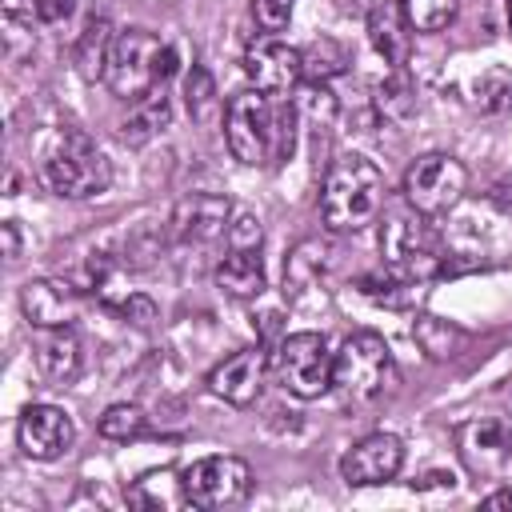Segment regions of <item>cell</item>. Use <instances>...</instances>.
<instances>
[{
	"instance_id": "cell-25",
	"label": "cell",
	"mask_w": 512,
	"mask_h": 512,
	"mask_svg": "<svg viewBox=\"0 0 512 512\" xmlns=\"http://www.w3.org/2000/svg\"><path fill=\"white\" fill-rule=\"evenodd\" d=\"M324 256H328V248H324L320 240L296 244V252H292L288 264H284V292H304V288H312L316 276H320V268H324Z\"/></svg>"
},
{
	"instance_id": "cell-16",
	"label": "cell",
	"mask_w": 512,
	"mask_h": 512,
	"mask_svg": "<svg viewBox=\"0 0 512 512\" xmlns=\"http://www.w3.org/2000/svg\"><path fill=\"white\" fill-rule=\"evenodd\" d=\"M232 204L220 192H192L172 208V236L180 244H212L228 232Z\"/></svg>"
},
{
	"instance_id": "cell-5",
	"label": "cell",
	"mask_w": 512,
	"mask_h": 512,
	"mask_svg": "<svg viewBox=\"0 0 512 512\" xmlns=\"http://www.w3.org/2000/svg\"><path fill=\"white\" fill-rule=\"evenodd\" d=\"M224 140L228 152L256 168V164H272L276 152V104L268 100V92L252 88V92H236L224 108Z\"/></svg>"
},
{
	"instance_id": "cell-1",
	"label": "cell",
	"mask_w": 512,
	"mask_h": 512,
	"mask_svg": "<svg viewBox=\"0 0 512 512\" xmlns=\"http://www.w3.org/2000/svg\"><path fill=\"white\" fill-rule=\"evenodd\" d=\"M384 204V172L360 156L344 152L328 164L324 184H320V216L328 232H360L376 220Z\"/></svg>"
},
{
	"instance_id": "cell-22",
	"label": "cell",
	"mask_w": 512,
	"mask_h": 512,
	"mask_svg": "<svg viewBox=\"0 0 512 512\" xmlns=\"http://www.w3.org/2000/svg\"><path fill=\"white\" fill-rule=\"evenodd\" d=\"M168 120H172V104H168L164 88H156L152 96L136 100V108L128 112V120L120 124V140L132 144V148H140V144H148L156 132H164Z\"/></svg>"
},
{
	"instance_id": "cell-28",
	"label": "cell",
	"mask_w": 512,
	"mask_h": 512,
	"mask_svg": "<svg viewBox=\"0 0 512 512\" xmlns=\"http://www.w3.org/2000/svg\"><path fill=\"white\" fill-rule=\"evenodd\" d=\"M96 432L104 440H136L144 432V408L140 404H128V400L108 404L100 412V420H96Z\"/></svg>"
},
{
	"instance_id": "cell-3",
	"label": "cell",
	"mask_w": 512,
	"mask_h": 512,
	"mask_svg": "<svg viewBox=\"0 0 512 512\" xmlns=\"http://www.w3.org/2000/svg\"><path fill=\"white\" fill-rule=\"evenodd\" d=\"M396 380H400L396 356L384 344V336H376V332H352V336H344L340 352L332 356V388L348 404L380 400L384 392L396 388Z\"/></svg>"
},
{
	"instance_id": "cell-24",
	"label": "cell",
	"mask_w": 512,
	"mask_h": 512,
	"mask_svg": "<svg viewBox=\"0 0 512 512\" xmlns=\"http://www.w3.org/2000/svg\"><path fill=\"white\" fill-rule=\"evenodd\" d=\"M472 104L488 116H500L512 108V68L492 64L472 80Z\"/></svg>"
},
{
	"instance_id": "cell-13",
	"label": "cell",
	"mask_w": 512,
	"mask_h": 512,
	"mask_svg": "<svg viewBox=\"0 0 512 512\" xmlns=\"http://www.w3.org/2000/svg\"><path fill=\"white\" fill-rule=\"evenodd\" d=\"M76 428L64 408L56 404H28L16 420V444L28 460H56L72 448Z\"/></svg>"
},
{
	"instance_id": "cell-12",
	"label": "cell",
	"mask_w": 512,
	"mask_h": 512,
	"mask_svg": "<svg viewBox=\"0 0 512 512\" xmlns=\"http://www.w3.org/2000/svg\"><path fill=\"white\" fill-rule=\"evenodd\" d=\"M244 72L260 92H292L304 80V64H300V48H292L280 36H260L244 48Z\"/></svg>"
},
{
	"instance_id": "cell-17",
	"label": "cell",
	"mask_w": 512,
	"mask_h": 512,
	"mask_svg": "<svg viewBox=\"0 0 512 512\" xmlns=\"http://www.w3.org/2000/svg\"><path fill=\"white\" fill-rule=\"evenodd\" d=\"M36 372L52 388H68L80 376V340L72 328H40L36 336Z\"/></svg>"
},
{
	"instance_id": "cell-20",
	"label": "cell",
	"mask_w": 512,
	"mask_h": 512,
	"mask_svg": "<svg viewBox=\"0 0 512 512\" xmlns=\"http://www.w3.org/2000/svg\"><path fill=\"white\" fill-rule=\"evenodd\" d=\"M128 504L132 508H184L188 504V492H184V476L172 472V468H160V472H144L132 488H128Z\"/></svg>"
},
{
	"instance_id": "cell-26",
	"label": "cell",
	"mask_w": 512,
	"mask_h": 512,
	"mask_svg": "<svg viewBox=\"0 0 512 512\" xmlns=\"http://www.w3.org/2000/svg\"><path fill=\"white\" fill-rule=\"evenodd\" d=\"M400 12L412 32H444L456 20L460 0H400Z\"/></svg>"
},
{
	"instance_id": "cell-8",
	"label": "cell",
	"mask_w": 512,
	"mask_h": 512,
	"mask_svg": "<svg viewBox=\"0 0 512 512\" xmlns=\"http://www.w3.org/2000/svg\"><path fill=\"white\" fill-rule=\"evenodd\" d=\"M180 476H184L188 504L204 508V512L236 508L252 492V468L240 456H204L192 468H184Z\"/></svg>"
},
{
	"instance_id": "cell-23",
	"label": "cell",
	"mask_w": 512,
	"mask_h": 512,
	"mask_svg": "<svg viewBox=\"0 0 512 512\" xmlns=\"http://www.w3.org/2000/svg\"><path fill=\"white\" fill-rule=\"evenodd\" d=\"M300 64H304V80L328 84V80H336L352 64V56H348V48L336 36H316L312 44L300 48Z\"/></svg>"
},
{
	"instance_id": "cell-37",
	"label": "cell",
	"mask_w": 512,
	"mask_h": 512,
	"mask_svg": "<svg viewBox=\"0 0 512 512\" xmlns=\"http://www.w3.org/2000/svg\"><path fill=\"white\" fill-rule=\"evenodd\" d=\"M484 508H512V488H500V492H488L484 500H480Z\"/></svg>"
},
{
	"instance_id": "cell-35",
	"label": "cell",
	"mask_w": 512,
	"mask_h": 512,
	"mask_svg": "<svg viewBox=\"0 0 512 512\" xmlns=\"http://www.w3.org/2000/svg\"><path fill=\"white\" fill-rule=\"evenodd\" d=\"M492 200H496L500 208H512V172H504V176L492 184Z\"/></svg>"
},
{
	"instance_id": "cell-19",
	"label": "cell",
	"mask_w": 512,
	"mask_h": 512,
	"mask_svg": "<svg viewBox=\"0 0 512 512\" xmlns=\"http://www.w3.org/2000/svg\"><path fill=\"white\" fill-rule=\"evenodd\" d=\"M264 260L260 248H232L220 264H216V288L232 300H256L264 292Z\"/></svg>"
},
{
	"instance_id": "cell-2",
	"label": "cell",
	"mask_w": 512,
	"mask_h": 512,
	"mask_svg": "<svg viewBox=\"0 0 512 512\" xmlns=\"http://www.w3.org/2000/svg\"><path fill=\"white\" fill-rule=\"evenodd\" d=\"M176 72V52L172 44H164L156 32L148 28H124L116 32V44H112V60H108V72H104V84L116 100H144L152 96L156 88H164V80Z\"/></svg>"
},
{
	"instance_id": "cell-33",
	"label": "cell",
	"mask_w": 512,
	"mask_h": 512,
	"mask_svg": "<svg viewBox=\"0 0 512 512\" xmlns=\"http://www.w3.org/2000/svg\"><path fill=\"white\" fill-rule=\"evenodd\" d=\"M120 316H124V320H128L132 328H144V332H148V328H152V324L160 320L156 304H152V300H148L144 292H132V296H128V300L120 304Z\"/></svg>"
},
{
	"instance_id": "cell-32",
	"label": "cell",
	"mask_w": 512,
	"mask_h": 512,
	"mask_svg": "<svg viewBox=\"0 0 512 512\" xmlns=\"http://www.w3.org/2000/svg\"><path fill=\"white\" fill-rule=\"evenodd\" d=\"M228 244H232V248H260V220H256L252 212H232Z\"/></svg>"
},
{
	"instance_id": "cell-4",
	"label": "cell",
	"mask_w": 512,
	"mask_h": 512,
	"mask_svg": "<svg viewBox=\"0 0 512 512\" xmlns=\"http://www.w3.org/2000/svg\"><path fill=\"white\" fill-rule=\"evenodd\" d=\"M40 180L48 192L64 200H88L112 184V164L84 132L64 128L40 164Z\"/></svg>"
},
{
	"instance_id": "cell-34",
	"label": "cell",
	"mask_w": 512,
	"mask_h": 512,
	"mask_svg": "<svg viewBox=\"0 0 512 512\" xmlns=\"http://www.w3.org/2000/svg\"><path fill=\"white\" fill-rule=\"evenodd\" d=\"M76 12V0H36V20L40 24H64Z\"/></svg>"
},
{
	"instance_id": "cell-14",
	"label": "cell",
	"mask_w": 512,
	"mask_h": 512,
	"mask_svg": "<svg viewBox=\"0 0 512 512\" xmlns=\"http://www.w3.org/2000/svg\"><path fill=\"white\" fill-rule=\"evenodd\" d=\"M20 308H24V320L32 328H72L84 312V296L68 280L40 276V280H28L20 288Z\"/></svg>"
},
{
	"instance_id": "cell-36",
	"label": "cell",
	"mask_w": 512,
	"mask_h": 512,
	"mask_svg": "<svg viewBox=\"0 0 512 512\" xmlns=\"http://www.w3.org/2000/svg\"><path fill=\"white\" fill-rule=\"evenodd\" d=\"M4 256H8V260L20 256V232H16V220H4Z\"/></svg>"
},
{
	"instance_id": "cell-10",
	"label": "cell",
	"mask_w": 512,
	"mask_h": 512,
	"mask_svg": "<svg viewBox=\"0 0 512 512\" xmlns=\"http://www.w3.org/2000/svg\"><path fill=\"white\" fill-rule=\"evenodd\" d=\"M400 464H404V440L392 432H372L340 456V476L348 488H376L392 480Z\"/></svg>"
},
{
	"instance_id": "cell-7",
	"label": "cell",
	"mask_w": 512,
	"mask_h": 512,
	"mask_svg": "<svg viewBox=\"0 0 512 512\" xmlns=\"http://www.w3.org/2000/svg\"><path fill=\"white\" fill-rule=\"evenodd\" d=\"M272 372L292 396L316 400L332 388V352L320 332H292L276 344Z\"/></svg>"
},
{
	"instance_id": "cell-29",
	"label": "cell",
	"mask_w": 512,
	"mask_h": 512,
	"mask_svg": "<svg viewBox=\"0 0 512 512\" xmlns=\"http://www.w3.org/2000/svg\"><path fill=\"white\" fill-rule=\"evenodd\" d=\"M376 108H380L384 120H404L416 108V96H412V84H408L404 68H392V76L376 84Z\"/></svg>"
},
{
	"instance_id": "cell-9",
	"label": "cell",
	"mask_w": 512,
	"mask_h": 512,
	"mask_svg": "<svg viewBox=\"0 0 512 512\" xmlns=\"http://www.w3.org/2000/svg\"><path fill=\"white\" fill-rule=\"evenodd\" d=\"M424 220L428 216H420V212H404V216H392L384 224V232H380V252L388 260V268H396L408 284L440 272L436 236H432V228Z\"/></svg>"
},
{
	"instance_id": "cell-38",
	"label": "cell",
	"mask_w": 512,
	"mask_h": 512,
	"mask_svg": "<svg viewBox=\"0 0 512 512\" xmlns=\"http://www.w3.org/2000/svg\"><path fill=\"white\" fill-rule=\"evenodd\" d=\"M504 8H508V28H512V0H504Z\"/></svg>"
},
{
	"instance_id": "cell-21",
	"label": "cell",
	"mask_w": 512,
	"mask_h": 512,
	"mask_svg": "<svg viewBox=\"0 0 512 512\" xmlns=\"http://www.w3.org/2000/svg\"><path fill=\"white\" fill-rule=\"evenodd\" d=\"M112 44H116L112 24H108V20H92V24L80 32L76 48H72V64H76V72H80L84 80H104L108 60H112Z\"/></svg>"
},
{
	"instance_id": "cell-11",
	"label": "cell",
	"mask_w": 512,
	"mask_h": 512,
	"mask_svg": "<svg viewBox=\"0 0 512 512\" xmlns=\"http://www.w3.org/2000/svg\"><path fill=\"white\" fill-rule=\"evenodd\" d=\"M456 452L472 476H500L512 460V428L492 416L464 420L456 428Z\"/></svg>"
},
{
	"instance_id": "cell-30",
	"label": "cell",
	"mask_w": 512,
	"mask_h": 512,
	"mask_svg": "<svg viewBox=\"0 0 512 512\" xmlns=\"http://www.w3.org/2000/svg\"><path fill=\"white\" fill-rule=\"evenodd\" d=\"M412 336L420 340V348H424L432 360L452 356V352H456V344H460V332H456V328H448V324H444V320H436V316H420V320H416V328H412Z\"/></svg>"
},
{
	"instance_id": "cell-27",
	"label": "cell",
	"mask_w": 512,
	"mask_h": 512,
	"mask_svg": "<svg viewBox=\"0 0 512 512\" xmlns=\"http://www.w3.org/2000/svg\"><path fill=\"white\" fill-rule=\"evenodd\" d=\"M184 104H188L192 120H200V124L216 116L220 96H216V80H212V72H208V68L192 64V72L184 76Z\"/></svg>"
},
{
	"instance_id": "cell-15",
	"label": "cell",
	"mask_w": 512,
	"mask_h": 512,
	"mask_svg": "<svg viewBox=\"0 0 512 512\" xmlns=\"http://www.w3.org/2000/svg\"><path fill=\"white\" fill-rule=\"evenodd\" d=\"M264 376H268V352H264V344L240 348V352L224 356V360L208 372V392L220 396V400L232 404V408H248V404L260 396Z\"/></svg>"
},
{
	"instance_id": "cell-31",
	"label": "cell",
	"mask_w": 512,
	"mask_h": 512,
	"mask_svg": "<svg viewBox=\"0 0 512 512\" xmlns=\"http://www.w3.org/2000/svg\"><path fill=\"white\" fill-rule=\"evenodd\" d=\"M292 4L296 0H252V16H256V24L264 28V32H284L288 28V20H292Z\"/></svg>"
},
{
	"instance_id": "cell-6",
	"label": "cell",
	"mask_w": 512,
	"mask_h": 512,
	"mask_svg": "<svg viewBox=\"0 0 512 512\" xmlns=\"http://www.w3.org/2000/svg\"><path fill=\"white\" fill-rule=\"evenodd\" d=\"M468 192V168L448 152H424L404 172V200L420 216L452 212Z\"/></svg>"
},
{
	"instance_id": "cell-18",
	"label": "cell",
	"mask_w": 512,
	"mask_h": 512,
	"mask_svg": "<svg viewBox=\"0 0 512 512\" xmlns=\"http://www.w3.org/2000/svg\"><path fill=\"white\" fill-rule=\"evenodd\" d=\"M368 40L384 56L388 68H404L412 56V28L400 12V4H376L368 12Z\"/></svg>"
}]
</instances>
